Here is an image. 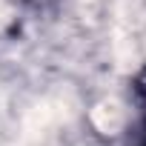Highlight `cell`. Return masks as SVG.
Returning <instances> with one entry per match:
<instances>
[{
  "mask_svg": "<svg viewBox=\"0 0 146 146\" xmlns=\"http://www.w3.org/2000/svg\"><path fill=\"white\" fill-rule=\"evenodd\" d=\"M132 146H146V120L132 132Z\"/></svg>",
  "mask_w": 146,
  "mask_h": 146,
  "instance_id": "obj_1",
  "label": "cell"
}]
</instances>
